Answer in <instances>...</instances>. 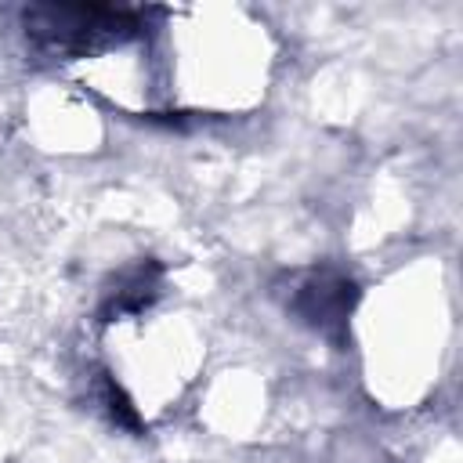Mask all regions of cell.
<instances>
[{"label": "cell", "mask_w": 463, "mask_h": 463, "mask_svg": "<svg viewBox=\"0 0 463 463\" xmlns=\"http://www.w3.org/2000/svg\"><path fill=\"white\" fill-rule=\"evenodd\" d=\"M293 315H300L318 333H340L347 326V315L354 307V286L340 271H304L293 279V289L286 297Z\"/></svg>", "instance_id": "6da1fadb"}]
</instances>
